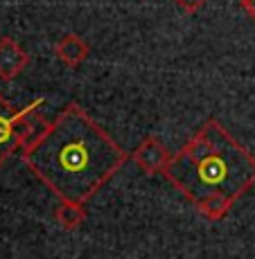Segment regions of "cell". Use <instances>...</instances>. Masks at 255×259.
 Here are the masks:
<instances>
[{"label":"cell","instance_id":"cell-1","mask_svg":"<svg viewBox=\"0 0 255 259\" xmlns=\"http://www.w3.org/2000/svg\"><path fill=\"white\" fill-rule=\"evenodd\" d=\"M131 158L79 104H66L21 149L23 165L57 198L88 203Z\"/></svg>","mask_w":255,"mask_h":259},{"label":"cell","instance_id":"cell-2","mask_svg":"<svg viewBox=\"0 0 255 259\" xmlns=\"http://www.w3.org/2000/svg\"><path fill=\"white\" fill-rule=\"evenodd\" d=\"M163 176L192 205L206 196H226L235 203L255 185V156L217 117H210L174 153Z\"/></svg>","mask_w":255,"mask_h":259},{"label":"cell","instance_id":"cell-3","mask_svg":"<svg viewBox=\"0 0 255 259\" xmlns=\"http://www.w3.org/2000/svg\"><path fill=\"white\" fill-rule=\"evenodd\" d=\"M43 106L46 97H39L27 106L16 108L0 95V165H5L34 138L37 117Z\"/></svg>","mask_w":255,"mask_h":259},{"label":"cell","instance_id":"cell-4","mask_svg":"<svg viewBox=\"0 0 255 259\" xmlns=\"http://www.w3.org/2000/svg\"><path fill=\"white\" fill-rule=\"evenodd\" d=\"M172 156L174 153L169 151L156 136H147L131 151V160L136 162L140 171H144L147 176H158V174H163L169 162H172Z\"/></svg>","mask_w":255,"mask_h":259},{"label":"cell","instance_id":"cell-5","mask_svg":"<svg viewBox=\"0 0 255 259\" xmlns=\"http://www.w3.org/2000/svg\"><path fill=\"white\" fill-rule=\"evenodd\" d=\"M29 63V54L16 38L3 36L0 38V79L12 81L21 74Z\"/></svg>","mask_w":255,"mask_h":259},{"label":"cell","instance_id":"cell-6","mask_svg":"<svg viewBox=\"0 0 255 259\" xmlns=\"http://www.w3.org/2000/svg\"><path fill=\"white\" fill-rule=\"evenodd\" d=\"M52 50H54L59 61H61L66 68H72V70H77V68L91 57V46L75 32L63 34V36L54 43Z\"/></svg>","mask_w":255,"mask_h":259},{"label":"cell","instance_id":"cell-7","mask_svg":"<svg viewBox=\"0 0 255 259\" xmlns=\"http://www.w3.org/2000/svg\"><path fill=\"white\" fill-rule=\"evenodd\" d=\"M86 203H77V201H68V198H59V205L54 207V219L57 223L68 232H75L84 226L86 221Z\"/></svg>","mask_w":255,"mask_h":259},{"label":"cell","instance_id":"cell-8","mask_svg":"<svg viewBox=\"0 0 255 259\" xmlns=\"http://www.w3.org/2000/svg\"><path fill=\"white\" fill-rule=\"evenodd\" d=\"M233 205L235 203L226 196H206L194 203V210L201 214L203 219H208V221H222V219L231 212Z\"/></svg>","mask_w":255,"mask_h":259},{"label":"cell","instance_id":"cell-9","mask_svg":"<svg viewBox=\"0 0 255 259\" xmlns=\"http://www.w3.org/2000/svg\"><path fill=\"white\" fill-rule=\"evenodd\" d=\"M206 3H208V0H174V5H176L183 14H188V16L199 14L203 7H206Z\"/></svg>","mask_w":255,"mask_h":259},{"label":"cell","instance_id":"cell-10","mask_svg":"<svg viewBox=\"0 0 255 259\" xmlns=\"http://www.w3.org/2000/svg\"><path fill=\"white\" fill-rule=\"evenodd\" d=\"M239 5H242V9L246 12V16L255 21V0H239Z\"/></svg>","mask_w":255,"mask_h":259}]
</instances>
